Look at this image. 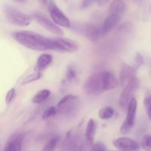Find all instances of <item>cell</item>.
Returning <instances> with one entry per match:
<instances>
[{
  "mask_svg": "<svg viewBox=\"0 0 151 151\" xmlns=\"http://www.w3.org/2000/svg\"><path fill=\"white\" fill-rule=\"evenodd\" d=\"M48 11L52 20L59 27L65 28H69L70 27L71 23L69 18L58 7L54 0L48 1Z\"/></svg>",
  "mask_w": 151,
  "mask_h": 151,
  "instance_id": "8992f818",
  "label": "cell"
},
{
  "mask_svg": "<svg viewBox=\"0 0 151 151\" xmlns=\"http://www.w3.org/2000/svg\"><path fill=\"white\" fill-rule=\"evenodd\" d=\"M59 138L58 137H53L48 140L44 145L42 151H54L55 150L58 143Z\"/></svg>",
  "mask_w": 151,
  "mask_h": 151,
  "instance_id": "603a6c76",
  "label": "cell"
},
{
  "mask_svg": "<svg viewBox=\"0 0 151 151\" xmlns=\"http://www.w3.org/2000/svg\"><path fill=\"white\" fill-rule=\"evenodd\" d=\"M66 79L69 81H72L77 78V72L72 66H69L66 70Z\"/></svg>",
  "mask_w": 151,
  "mask_h": 151,
  "instance_id": "4316f807",
  "label": "cell"
},
{
  "mask_svg": "<svg viewBox=\"0 0 151 151\" xmlns=\"http://www.w3.org/2000/svg\"><path fill=\"white\" fill-rule=\"evenodd\" d=\"M103 84L105 91L114 89L119 86V81L116 79L114 74L109 71H103Z\"/></svg>",
  "mask_w": 151,
  "mask_h": 151,
  "instance_id": "5bb4252c",
  "label": "cell"
},
{
  "mask_svg": "<svg viewBox=\"0 0 151 151\" xmlns=\"http://www.w3.org/2000/svg\"><path fill=\"white\" fill-rule=\"evenodd\" d=\"M16 89L14 88H12L7 91L5 96V103L7 106H10L13 101L14 100L15 97H16Z\"/></svg>",
  "mask_w": 151,
  "mask_h": 151,
  "instance_id": "484cf974",
  "label": "cell"
},
{
  "mask_svg": "<svg viewBox=\"0 0 151 151\" xmlns=\"http://www.w3.org/2000/svg\"><path fill=\"white\" fill-rule=\"evenodd\" d=\"M126 9L125 3L122 0H114L109 7V15H116L120 16Z\"/></svg>",
  "mask_w": 151,
  "mask_h": 151,
  "instance_id": "e0dca14e",
  "label": "cell"
},
{
  "mask_svg": "<svg viewBox=\"0 0 151 151\" xmlns=\"http://www.w3.org/2000/svg\"><path fill=\"white\" fill-rule=\"evenodd\" d=\"M137 77L136 69L127 63H123L119 73V83L122 86H126L131 81Z\"/></svg>",
  "mask_w": 151,
  "mask_h": 151,
  "instance_id": "8fae6325",
  "label": "cell"
},
{
  "mask_svg": "<svg viewBox=\"0 0 151 151\" xmlns=\"http://www.w3.org/2000/svg\"><path fill=\"white\" fill-rule=\"evenodd\" d=\"M121 17L116 15H109L103 22L102 25V30H103V35L107 34L109 31L111 30L114 28L116 25L120 22Z\"/></svg>",
  "mask_w": 151,
  "mask_h": 151,
  "instance_id": "9a60e30c",
  "label": "cell"
},
{
  "mask_svg": "<svg viewBox=\"0 0 151 151\" xmlns=\"http://www.w3.org/2000/svg\"><path fill=\"white\" fill-rule=\"evenodd\" d=\"M53 43L55 45V50L60 52H75L78 50V43L74 40L66 38H52Z\"/></svg>",
  "mask_w": 151,
  "mask_h": 151,
  "instance_id": "9c48e42d",
  "label": "cell"
},
{
  "mask_svg": "<svg viewBox=\"0 0 151 151\" xmlns=\"http://www.w3.org/2000/svg\"><path fill=\"white\" fill-rule=\"evenodd\" d=\"M141 146L145 151H151V136L145 135L142 137Z\"/></svg>",
  "mask_w": 151,
  "mask_h": 151,
  "instance_id": "d4e9b609",
  "label": "cell"
},
{
  "mask_svg": "<svg viewBox=\"0 0 151 151\" xmlns=\"http://www.w3.org/2000/svg\"><path fill=\"white\" fill-rule=\"evenodd\" d=\"M58 113V109L56 108V106H50V107L47 108L44 111V114H43L42 116L43 119H50V118L55 116Z\"/></svg>",
  "mask_w": 151,
  "mask_h": 151,
  "instance_id": "cb8c5ba5",
  "label": "cell"
},
{
  "mask_svg": "<svg viewBox=\"0 0 151 151\" xmlns=\"http://www.w3.org/2000/svg\"><path fill=\"white\" fill-rule=\"evenodd\" d=\"M15 1H23L24 0H15Z\"/></svg>",
  "mask_w": 151,
  "mask_h": 151,
  "instance_id": "1f68e13d",
  "label": "cell"
},
{
  "mask_svg": "<svg viewBox=\"0 0 151 151\" xmlns=\"http://www.w3.org/2000/svg\"><path fill=\"white\" fill-rule=\"evenodd\" d=\"M42 1H47V0H42Z\"/></svg>",
  "mask_w": 151,
  "mask_h": 151,
  "instance_id": "d6a6232c",
  "label": "cell"
},
{
  "mask_svg": "<svg viewBox=\"0 0 151 151\" xmlns=\"http://www.w3.org/2000/svg\"><path fill=\"white\" fill-rule=\"evenodd\" d=\"M114 109L111 106H105V107L102 108L98 112L99 117L101 119H109L114 116Z\"/></svg>",
  "mask_w": 151,
  "mask_h": 151,
  "instance_id": "ffe728a7",
  "label": "cell"
},
{
  "mask_svg": "<svg viewBox=\"0 0 151 151\" xmlns=\"http://www.w3.org/2000/svg\"><path fill=\"white\" fill-rule=\"evenodd\" d=\"M13 37L19 44L31 50L34 51L55 50V45L52 38H46L32 31H17L13 34Z\"/></svg>",
  "mask_w": 151,
  "mask_h": 151,
  "instance_id": "6da1fadb",
  "label": "cell"
},
{
  "mask_svg": "<svg viewBox=\"0 0 151 151\" xmlns=\"http://www.w3.org/2000/svg\"><path fill=\"white\" fill-rule=\"evenodd\" d=\"M4 13L7 20L13 25L19 27H27L32 22V17L12 6L4 7Z\"/></svg>",
  "mask_w": 151,
  "mask_h": 151,
  "instance_id": "7a4b0ae2",
  "label": "cell"
},
{
  "mask_svg": "<svg viewBox=\"0 0 151 151\" xmlns=\"http://www.w3.org/2000/svg\"><path fill=\"white\" fill-rule=\"evenodd\" d=\"M84 34L88 39L91 41H95L103 35L102 30V26H97L95 24H88L84 29Z\"/></svg>",
  "mask_w": 151,
  "mask_h": 151,
  "instance_id": "4fadbf2b",
  "label": "cell"
},
{
  "mask_svg": "<svg viewBox=\"0 0 151 151\" xmlns=\"http://www.w3.org/2000/svg\"><path fill=\"white\" fill-rule=\"evenodd\" d=\"M51 94V91L49 89H41L38 91L35 95L33 96L32 99V102L35 104H40V103H44V101L49 98V97Z\"/></svg>",
  "mask_w": 151,
  "mask_h": 151,
  "instance_id": "d6986e66",
  "label": "cell"
},
{
  "mask_svg": "<svg viewBox=\"0 0 151 151\" xmlns=\"http://www.w3.org/2000/svg\"><path fill=\"white\" fill-rule=\"evenodd\" d=\"M24 136L23 134H13L7 140L3 151H21L22 144H23Z\"/></svg>",
  "mask_w": 151,
  "mask_h": 151,
  "instance_id": "7c38bea8",
  "label": "cell"
},
{
  "mask_svg": "<svg viewBox=\"0 0 151 151\" xmlns=\"http://www.w3.org/2000/svg\"><path fill=\"white\" fill-rule=\"evenodd\" d=\"M110 0H97V4L99 5H104V4H107Z\"/></svg>",
  "mask_w": 151,
  "mask_h": 151,
  "instance_id": "4dcf8cb0",
  "label": "cell"
},
{
  "mask_svg": "<svg viewBox=\"0 0 151 151\" xmlns=\"http://www.w3.org/2000/svg\"><path fill=\"white\" fill-rule=\"evenodd\" d=\"M42 77V73L40 72H35L31 73L25 77L22 82V85H26V84L30 83L35 82V81L40 80Z\"/></svg>",
  "mask_w": 151,
  "mask_h": 151,
  "instance_id": "7402d4cb",
  "label": "cell"
},
{
  "mask_svg": "<svg viewBox=\"0 0 151 151\" xmlns=\"http://www.w3.org/2000/svg\"><path fill=\"white\" fill-rule=\"evenodd\" d=\"M144 103L145 109L146 113H147L148 119L151 121V91L150 90H146L144 95Z\"/></svg>",
  "mask_w": 151,
  "mask_h": 151,
  "instance_id": "44dd1931",
  "label": "cell"
},
{
  "mask_svg": "<svg viewBox=\"0 0 151 151\" xmlns=\"http://www.w3.org/2000/svg\"><path fill=\"white\" fill-rule=\"evenodd\" d=\"M91 151H106V146L102 142H97L92 146Z\"/></svg>",
  "mask_w": 151,
  "mask_h": 151,
  "instance_id": "83f0119b",
  "label": "cell"
},
{
  "mask_svg": "<svg viewBox=\"0 0 151 151\" xmlns=\"http://www.w3.org/2000/svg\"><path fill=\"white\" fill-rule=\"evenodd\" d=\"M116 148L122 151H137L139 149V145L135 140L128 137H119L113 141Z\"/></svg>",
  "mask_w": 151,
  "mask_h": 151,
  "instance_id": "30bf717a",
  "label": "cell"
},
{
  "mask_svg": "<svg viewBox=\"0 0 151 151\" xmlns=\"http://www.w3.org/2000/svg\"><path fill=\"white\" fill-rule=\"evenodd\" d=\"M79 106V100L77 96L73 94H66L63 96L58 103L56 108L58 112L63 115H72L75 112Z\"/></svg>",
  "mask_w": 151,
  "mask_h": 151,
  "instance_id": "277c9868",
  "label": "cell"
},
{
  "mask_svg": "<svg viewBox=\"0 0 151 151\" xmlns=\"http://www.w3.org/2000/svg\"><path fill=\"white\" fill-rule=\"evenodd\" d=\"M134 61H135V64L137 66V68H139L144 63V58H143V57L139 53H137L135 56Z\"/></svg>",
  "mask_w": 151,
  "mask_h": 151,
  "instance_id": "f1b7e54d",
  "label": "cell"
},
{
  "mask_svg": "<svg viewBox=\"0 0 151 151\" xmlns=\"http://www.w3.org/2000/svg\"><path fill=\"white\" fill-rule=\"evenodd\" d=\"M137 111V100L135 97L131 100L127 109V115L125 121L120 127V133L122 134H126L129 133L134 128L135 124L136 114Z\"/></svg>",
  "mask_w": 151,
  "mask_h": 151,
  "instance_id": "52a82bcc",
  "label": "cell"
},
{
  "mask_svg": "<svg viewBox=\"0 0 151 151\" xmlns=\"http://www.w3.org/2000/svg\"><path fill=\"white\" fill-rule=\"evenodd\" d=\"M96 130H97V124L95 121L93 119H90L87 122L86 128V139L87 142L89 145H92L94 142Z\"/></svg>",
  "mask_w": 151,
  "mask_h": 151,
  "instance_id": "ac0fdd59",
  "label": "cell"
},
{
  "mask_svg": "<svg viewBox=\"0 0 151 151\" xmlns=\"http://www.w3.org/2000/svg\"><path fill=\"white\" fill-rule=\"evenodd\" d=\"M139 87V80L137 77L130 81L126 86H125L122 93H121L120 97H119V104L121 109L125 110L128 109L130 102L134 98V95Z\"/></svg>",
  "mask_w": 151,
  "mask_h": 151,
  "instance_id": "5b68a950",
  "label": "cell"
},
{
  "mask_svg": "<svg viewBox=\"0 0 151 151\" xmlns=\"http://www.w3.org/2000/svg\"><path fill=\"white\" fill-rule=\"evenodd\" d=\"M84 91L88 95H99L105 91L103 71L92 75L86 80Z\"/></svg>",
  "mask_w": 151,
  "mask_h": 151,
  "instance_id": "3957f363",
  "label": "cell"
},
{
  "mask_svg": "<svg viewBox=\"0 0 151 151\" xmlns=\"http://www.w3.org/2000/svg\"><path fill=\"white\" fill-rule=\"evenodd\" d=\"M52 61V57L50 54H42L38 58L36 65L35 67V72H41L47 67L50 66Z\"/></svg>",
  "mask_w": 151,
  "mask_h": 151,
  "instance_id": "2e32d148",
  "label": "cell"
},
{
  "mask_svg": "<svg viewBox=\"0 0 151 151\" xmlns=\"http://www.w3.org/2000/svg\"><path fill=\"white\" fill-rule=\"evenodd\" d=\"M82 1V7L85 8L89 6L92 2H94V0H81Z\"/></svg>",
  "mask_w": 151,
  "mask_h": 151,
  "instance_id": "f546056e",
  "label": "cell"
},
{
  "mask_svg": "<svg viewBox=\"0 0 151 151\" xmlns=\"http://www.w3.org/2000/svg\"><path fill=\"white\" fill-rule=\"evenodd\" d=\"M32 18L36 21L38 24L41 25V27H43L44 29L48 30L51 33L58 35L59 37L63 35V31L62 30L61 28L58 25L56 24L53 21L48 19L43 13H39V12H35L32 13Z\"/></svg>",
  "mask_w": 151,
  "mask_h": 151,
  "instance_id": "ba28073f",
  "label": "cell"
}]
</instances>
